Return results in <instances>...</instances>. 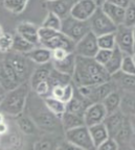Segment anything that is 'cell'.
Returning <instances> with one entry per match:
<instances>
[{"instance_id":"obj_44","label":"cell","mask_w":135,"mask_h":150,"mask_svg":"<svg viewBox=\"0 0 135 150\" xmlns=\"http://www.w3.org/2000/svg\"><path fill=\"white\" fill-rule=\"evenodd\" d=\"M69 54L68 51L62 48H57V49L51 50V62H60L64 59Z\"/></svg>"},{"instance_id":"obj_25","label":"cell","mask_w":135,"mask_h":150,"mask_svg":"<svg viewBox=\"0 0 135 150\" xmlns=\"http://www.w3.org/2000/svg\"><path fill=\"white\" fill-rule=\"evenodd\" d=\"M16 118H17L16 121H17V125H18V128L24 134L31 136V134H35L36 131L38 130V126L36 125L34 120L29 115L21 114V115H19Z\"/></svg>"},{"instance_id":"obj_40","label":"cell","mask_w":135,"mask_h":150,"mask_svg":"<svg viewBox=\"0 0 135 150\" xmlns=\"http://www.w3.org/2000/svg\"><path fill=\"white\" fill-rule=\"evenodd\" d=\"M34 92L37 96H39L40 98L44 99L46 97L50 96V92H51V88H50L49 83L47 81H42L40 83H38L34 88Z\"/></svg>"},{"instance_id":"obj_24","label":"cell","mask_w":135,"mask_h":150,"mask_svg":"<svg viewBox=\"0 0 135 150\" xmlns=\"http://www.w3.org/2000/svg\"><path fill=\"white\" fill-rule=\"evenodd\" d=\"M88 128H89L90 136H91V139H92V142H93V144H94L95 148L99 147L100 145H102V144L104 143V142H106L108 139H110L108 130H107L104 123H101V124L94 125V126L88 127Z\"/></svg>"},{"instance_id":"obj_47","label":"cell","mask_w":135,"mask_h":150,"mask_svg":"<svg viewBox=\"0 0 135 150\" xmlns=\"http://www.w3.org/2000/svg\"><path fill=\"white\" fill-rule=\"evenodd\" d=\"M111 1L115 5H117V6L126 9L127 7H128V5H129V3H130L131 0H111Z\"/></svg>"},{"instance_id":"obj_10","label":"cell","mask_w":135,"mask_h":150,"mask_svg":"<svg viewBox=\"0 0 135 150\" xmlns=\"http://www.w3.org/2000/svg\"><path fill=\"white\" fill-rule=\"evenodd\" d=\"M116 47L125 55H132L134 53V38H133L132 28L126 27L124 25L117 26L115 31Z\"/></svg>"},{"instance_id":"obj_42","label":"cell","mask_w":135,"mask_h":150,"mask_svg":"<svg viewBox=\"0 0 135 150\" xmlns=\"http://www.w3.org/2000/svg\"><path fill=\"white\" fill-rule=\"evenodd\" d=\"M74 84L72 83H69L67 86L64 87V91H63V96L61 98L62 102H64L65 104L69 102L71 99L74 98Z\"/></svg>"},{"instance_id":"obj_17","label":"cell","mask_w":135,"mask_h":150,"mask_svg":"<svg viewBox=\"0 0 135 150\" xmlns=\"http://www.w3.org/2000/svg\"><path fill=\"white\" fill-rule=\"evenodd\" d=\"M39 27L29 22H22L17 26V35H19L26 41H29L36 47L40 46L39 41Z\"/></svg>"},{"instance_id":"obj_48","label":"cell","mask_w":135,"mask_h":150,"mask_svg":"<svg viewBox=\"0 0 135 150\" xmlns=\"http://www.w3.org/2000/svg\"><path fill=\"white\" fill-rule=\"evenodd\" d=\"M7 132H9V126H7V124L5 122H3V123L0 124V137L4 136Z\"/></svg>"},{"instance_id":"obj_22","label":"cell","mask_w":135,"mask_h":150,"mask_svg":"<svg viewBox=\"0 0 135 150\" xmlns=\"http://www.w3.org/2000/svg\"><path fill=\"white\" fill-rule=\"evenodd\" d=\"M124 55H125V54H124L117 47H115L113 49V51H112V55H111V57H110V59L108 61V63L104 66L106 71L108 72V74H109L111 77L121 71Z\"/></svg>"},{"instance_id":"obj_33","label":"cell","mask_w":135,"mask_h":150,"mask_svg":"<svg viewBox=\"0 0 135 150\" xmlns=\"http://www.w3.org/2000/svg\"><path fill=\"white\" fill-rule=\"evenodd\" d=\"M0 87L6 92H10L16 89L17 87H19V84H17L10 77V75L7 74L4 66H3V62H0Z\"/></svg>"},{"instance_id":"obj_38","label":"cell","mask_w":135,"mask_h":150,"mask_svg":"<svg viewBox=\"0 0 135 150\" xmlns=\"http://www.w3.org/2000/svg\"><path fill=\"white\" fill-rule=\"evenodd\" d=\"M14 44V35L10 33H4V35L0 38V52L7 53L13 50Z\"/></svg>"},{"instance_id":"obj_54","label":"cell","mask_w":135,"mask_h":150,"mask_svg":"<svg viewBox=\"0 0 135 150\" xmlns=\"http://www.w3.org/2000/svg\"><path fill=\"white\" fill-rule=\"evenodd\" d=\"M132 59H133V62H134V65H135V52L132 54Z\"/></svg>"},{"instance_id":"obj_8","label":"cell","mask_w":135,"mask_h":150,"mask_svg":"<svg viewBox=\"0 0 135 150\" xmlns=\"http://www.w3.org/2000/svg\"><path fill=\"white\" fill-rule=\"evenodd\" d=\"M5 59H7L9 63L12 65V67L16 71L17 75L20 78L22 83L25 82L27 77H31L34 70H35V69L31 68V64L34 63L29 61L24 54L14 52V53H11L10 55H7Z\"/></svg>"},{"instance_id":"obj_12","label":"cell","mask_w":135,"mask_h":150,"mask_svg":"<svg viewBox=\"0 0 135 150\" xmlns=\"http://www.w3.org/2000/svg\"><path fill=\"white\" fill-rule=\"evenodd\" d=\"M106 117L107 112L102 102L92 103L91 105H89L86 108L83 115L84 123H85V126L87 127L101 124V123H103L105 121Z\"/></svg>"},{"instance_id":"obj_27","label":"cell","mask_w":135,"mask_h":150,"mask_svg":"<svg viewBox=\"0 0 135 150\" xmlns=\"http://www.w3.org/2000/svg\"><path fill=\"white\" fill-rule=\"evenodd\" d=\"M112 80L115 82L116 86H119L126 91L135 92V76L119 72L112 76Z\"/></svg>"},{"instance_id":"obj_31","label":"cell","mask_w":135,"mask_h":150,"mask_svg":"<svg viewBox=\"0 0 135 150\" xmlns=\"http://www.w3.org/2000/svg\"><path fill=\"white\" fill-rule=\"evenodd\" d=\"M71 80H72L71 76L62 74V73L58 72L57 70H55V69L52 68V71H51V73H50V76H49V78H48L47 82L49 83L50 88L57 87V86L65 87L67 84L71 83Z\"/></svg>"},{"instance_id":"obj_35","label":"cell","mask_w":135,"mask_h":150,"mask_svg":"<svg viewBox=\"0 0 135 150\" xmlns=\"http://www.w3.org/2000/svg\"><path fill=\"white\" fill-rule=\"evenodd\" d=\"M114 33L104 35L97 38V45H99V48H100V49L113 50L114 48H115L116 42H115V35H114Z\"/></svg>"},{"instance_id":"obj_20","label":"cell","mask_w":135,"mask_h":150,"mask_svg":"<svg viewBox=\"0 0 135 150\" xmlns=\"http://www.w3.org/2000/svg\"><path fill=\"white\" fill-rule=\"evenodd\" d=\"M52 68L54 67H52L51 62L48 64H45V65H40L38 67H36L31 76V83L29 84H31V89H34L40 82L47 81L50 76V73L52 71Z\"/></svg>"},{"instance_id":"obj_28","label":"cell","mask_w":135,"mask_h":150,"mask_svg":"<svg viewBox=\"0 0 135 150\" xmlns=\"http://www.w3.org/2000/svg\"><path fill=\"white\" fill-rule=\"evenodd\" d=\"M44 100V103L46 108L49 110L50 112H52L56 117L60 118L63 116L65 112H66V104L64 102H62L61 100L59 99H56L54 97L49 96V97H46V98L43 99Z\"/></svg>"},{"instance_id":"obj_57","label":"cell","mask_w":135,"mask_h":150,"mask_svg":"<svg viewBox=\"0 0 135 150\" xmlns=\"http://www.w3.org/2000/svg\"><path fill=\"white\" fill-rule=\"evenodd\" d=\"M134 52H135V47H134Z\"/></svg>"},{"instance_id":"obj_50","label":"cell","mask_w":135,"mask_h":150,"mask_svg":"<svg viewBox=\"0 0 135 150\" xmlns=\"http://www.w3.org/2000/svg\"><path fill=\"white\" fill-rule=\"evenodd\" d=\"M4 121V115H3V112H0V124L1 123H3Z\"/></svg>"},{"instance_id":"obj_9","label":"cell","mask_w":135,"mask_h":150,"mask_svg":"<svg viewBox=\"0 0 135 150\" xmlns=\"http://www.w3.org/2000/svg\"><path fill=\"white\" fill-rule=\"evenodd\" d=\"M99 50L100 48L97 45V38L90 31L76 44L74 53L76 56L85 59H94Z\"/></svg>"},{"instance_id":"obj_52","label":"cell","mask_w":135,"mask_h":150,"mask_svg":"<svg viewBox=\"0 0 135 150\" xmlns=\"http://www.w3.org/2000/svg\"><path fill=\"white\" fill-rule=\"evenodd\" d=\"M3 35H4V31H3V28L1 27V25H0V38L2 37Z\"/></svg>"},{"instance_id":"obj_29","label":"cell","mask_w":135,"mask_h":150,"mask_svg":"<svg viewBox=\"0 0 135 150\" xmlns=\"http://www.w3.org/2000/svg\"><path fill=\"white\" fill-rule=\"evenodd\" d=\"M119 110L127 117L135 116V96L133 94L128 93L121 95V102Z\"/></svg>"},{"instance_id":"obj_43","label":"cell","mask_w":135,"mask_h":150,"mask_svg":"<svg viewBox=\"0 0 135 150\" xmlns=\"http://www.w3.org/2000/svg\"><path fill=\"white\" fill-rule=\"evenodd\" d=\"M96 150H119V145L113 139H108L106 142L96 147Z\"/></svg>"},{"instance_id":"obj_56","label":"cell","mask_w":135,"mask_h":150,"mask_svg":"<svg viewBox=\"0 0 135 150\" xmlns=\"http://www.w3.org/2000/svg\"><path fill=\"white\" fill-rule=\"evenodd\" d=\"M1 101H2V97H0V104H1Z\"/></svg>"},{"instance_id":"obj_53","label":"cell","mask_w":135,"mask_h":150,"mask_svg":"<svg viewBox=\"0 0 135 150\" xmlns=\"http://www.w3.org/2000/svg\"><path fill=\"white\" fill-rule=\"evenodd\" d=\"M132 31H133V38H134V44H135V27L132 28Z\"/></svg>"},{"instance_id":"obj_2","label":"cell","mask_w":135,"mask_h":150,"mask_svg":"<svg viewBox=\"0 0 135 150\" xmlns=\"http://www.w3.org/2000/svg\"><path fill=\"white\" fill-rule=\"evenodd\" d=\"M29 88L31 84L23 82L16 89L7 92L5 96L2 97L0 104V110L12 117H18L23 114L24 108L29 96Z\"/></svg>"},{"instance_id":"obj_32","label":"cell","mask_w":135,"mask_h":150,"mask_svg":"<svg viewBox=\"0 0 135 150\" xmlns=\"http://www.w3.org/2000/svg\"><path fill=\"white\" fill-rule=\"evenodd\" d=\"M29 2L25 0H5L2 2V5L6 11L12 14L19 15L25 11Z\"/></svg>"},{"instance_id":"obj_19","label":"cell","mask_w":135,"mask_h":150,"mask_svg":"<svg viewBox=\"0 0 135 150\" xmlns=\"http://www.w3.org/2000/svg\"><path fill=\"white\" fill-rule=\"evenodd\" d=\"M76 55L72 52L69 53L68 55L65 57L64 59H62L60 62H51L52 67L55 70H57L58 72L62 73V74L68 75L71 76L74 73V69H76Z\"/></svg>"},{"instance_id":"obj_21","label":"cell","mask_w":135,"mask_h":150,"mask_svg":"<svg viewBox=\"0 0 135 150\" xmlns=\"http://www.w3.org/2000/svg\"><path fill=\"white\" fill-rule=\"evenodd\" d=\"M25 56L33 62L34 64H37L38 66L45 65L51 62V50L44 48V47H36L31 52L26 53Z\"/></svg>"},{"instance_id":"obj_1","label":"cell","mask_w":135,"mask_h":150,"mask_svg":"<svg viewBox=\"0 0 135 150\" xmlns=\"http://www.w3.org/2000/svg\"><path fill=\"white\" fill-rule=\"evenodd\" d=\"M111 79L104 66L97 64L93 59L76 56V69L72 75V81L76 87H94Z\"/></svg>"},{"instance_id":"obj_45","label":"cell","mask_w":135,"mask_h":150,"mask_svg":"<svg viewBox=\"0 0 135 150\" xmlns=\"http://www.w3.org/2000/svg\"><path fill=\"white\" fill-rule=\"evenodd\" d=\"M63 91H64V87H60V86L54 87V88H51L50 96L54 97V98H56V99L61 100L62 96H63Z\"/></svg>"},{"instance_id":"obj_23","label":"cell","mask_w":135,"mask_h":150,"mask_svg":"<svg viewBox=\"0 0 135 150\" xmlns=\"http://www.w3.org/2000/svg\"><path fill=\"white\" fill-rule=\"evenodd\" d=\"M60 120H61L62 128H63L64 131L70 130V129H74L76 128V127L84 126L85 125L83 116H79L69 112H65L63 114V116L60 118Z\"/></svg>"},{"instance_id":"obj_30","label":"cell","mask_w":135,"mask_h":150,"mask_svg":"<svg viewBox=\"0 0 135 150\" xmlns=\"http://www.w3.org/2000/svg\"><path fill=\"white\" fill-rule=\"evenodd\" d=\"M36 46L33 45L31 43H29V41H26L25 39H23L22 37H20L19 35H14V44H13V50L17 53L24 54L31 52L33 49H35Z\"/></svg>"},{"instance_id":"obj_6","label":"cell","mask_w":135,"mask_h":150,"mask_svg":"<svg viewBox=\"0 0 135 150\" xmlns=\"http://www.w3.org/2000/svg\"><path fill=\"white\" fill-rule=\"evenodd\" d=\"M88 23L90 26V31L96 38L104 35L114 33L117 29V26L105 15L100 6L97 7L92 17L88 20Z\"/></svg>"},{"instance_id":"obj_7","label":"cell","mask_w":135,"mask_h":150,"mask_svg":"<svg viewBox=\"0 0 135 150\" xmlns=\"http://www.w3.org/2000/svg\"><path fill=\"white\" fill-rule=\"evenodd\" d=\"M65 141L84 150H96L87 126H80L65 131Z\"/></svg>"},{"instance_id":"obj_14","label":"cell","mask_w":135,"mask_h":150,"mask_svg":"<svg viewBox=\"0 0 135 150\" xmlns=\"http://www.w3.org/2000/svg\"><path fill=\"white\" fill-rule=\"evenodd\" d=\"M100 7L105 13L108 18L115 24L116 26L123 25L124 19H125V8L115 5L111 0L108 1H102L100 2Z\"/></svg>"},{"instance_id":"obj_3","label":"cell","mask_w":135,"mask_h":150,"mask_svg":"<svg viewBox=\"0 0 135 150\" xmlns=\"http://www.w3.org/2000/svg\"><path fill=\"white\" fill-rule=\"evenodd\" d=\"M26 105L29 108V117L34 120L38 128L47 131H55L59 128V125H61V120L56 117L52 112H49L46 105H45L44 100L38 96V101H31L27 102Z\"/></svg>"},{"instance_id":"obj_15","label":"cell","mask_w":135,"mask_h":150,"mask_svg":"<svg viewBox=\"0 0 135 150\" xmlns=\"http://www.w3.org/2000/svg\"><path fill=\"white\" fill-rule=\"evenodd\" d=\"M129 117L125 116L121 110L113 112L111 115H108L105 119V121L103 122L104 125L106 126L108 134L111 139H114L115 136L119 134V131L121 130V128L123 127L124 123L126 122V120Z\"/></svg>"},{"instance_id":"obj_46","label":"cell","mask_w":135,"mask_h":150,"mask_svg":"<svg viewBox=\"0 0 135 150\" xmlns=\"http://www.w3.org/2000/svg\"><path fill=\"white\" fill-rule=\"evenodd\" d=\"M61 147L63 148V150H84V149H82V148L78 147V146L74 145V144L69 143L67 141H65L64 143H62Z\"/></svg>"},{"instance_id":"obj_39","label":"cell","mask_w":135,"mask_h":150,"mask_svg":"<svg viewBox=\"0 0 135 150\" xmlns=\"http://www.w3.org/2000/svg\"><path fill=\"white\" fill-rule=\"evenodd\" d=\"M126 75H132L135 76V65L133 62L132 55H124L123 63H121V71Z\"/></svg>"},{"instance_id":"obj_11","label":"cell","mask_w":135,"mask_h":150,"mask_svg":"<svg viewBox=\"0 0 135 150\" xmlns=\"http://www.w3.org/2000/svg\"><path fill=\"white\" fill-rule=\"evenodd\" d=\"M99 6H100V2H96L94 0L76 1V3L71 8L70 16L80 21H88Z\"/></svg>"},{"instance_id":"obj_51","label":"cell","mask_w":135,"mask_h":150,"mask_svg":"<svg viewBox=\"0 0 135 150\" xmlns=\"http://www.w3.org/2000/svg\"><path fill=\"white\" fill-rule=\"evenodd\" d=\"M119 150H132V148L131 147H127V146H124V148H123V146H119Z\"/></svg>"},{"instance_id":"obj_37","label":"cell","mask_w":135,"mask_h":150,"mask_svg":"<svg viewBox=\"0 0 135 150\" xmlns=\"http://www.w3.org/2000/svg\"><path fill=\"white\" fill-rule=\"evenodd\" d=\"M59 146L57 145V142L48 137L40 139L34 144V150H55Z\"/></svg>"},{"instance_id":"obj_49","label":"cell","mask_w":135,"mask_h":150,"mask_svg":"<svg viewBox=\"0 0 135 150\" xmlns=\"http://www.w3.org/2000/svg\"><path fill=\"white\" fill-rule=\"evenodd\" d=\"M130 122H131V125H132L133 131H134V134H135V116H133L132 119H130Z\"/></svg>"},{"instance_id":"obj_34","label":"cell","mask_w":135,"mask_h":150,"mask_svg":"<svg viewBox=\"0 0 135 150\" xmlns=\"http://www.w3.org/2000/svg\"><path fill=\"white\" fill-rule=\"evenodd\" d=\"M61 25H62V20L59 17L51 14V13H47L46 17L43 20L41 27L48 28V29H51V30H56V31H61Z\"/></svg>"},{"instance_id":"obj_41","label":"cell","mask_w":135,"mask_h":150,"mask_svg":"<svg viewBox=\"0 0 135 150\" xmlns=\"http://www.w3.org/2000/svg\"><path fill=\"white\" fill-rule=\"evenodd\" d=\"M112 51H113V50L100 49L99 51H97V53L95 54L94 59H94L97 64H100V65H102V66H105L107 63H108V61L110 59V57H111Z\"/></svg>"},{"instance_id":"obj_4","label":"cell","mask_w":135,"mask_h":150,"mask_svg":"<svg viewBox=\"0 0 135 150\" xmlns=\"http://www.w3.org/2000/svg\"><path fill=\"white\" fill-rule=\"evenodd\" d=\"M39 41L40 46L47 48L49 50L62 48L68 51L69 53H72L74 51L76 43L69 40L66 35H64L61 31H56L48 29V28L39 27Z\"/></svg>"},{"instance_id":"obj_55","label":"cell","mask_w":135,"mask_h":150,"mask_svg":"<svg viewBox=\"0 0 135 150\" xmlns=\"http://www.w3.org/2000/svg\"><path fill=\"white\" fill-rule=\"evenodd\" d=\"M55 150H63V148H62V147H61V145H60L59 147H58V148H56Z\"/></svg>"},{"instance_id":"obj_18","label":"cell","mask_w":135,"mask_h":150,"mask_svg":"<svg viewBox=\"0 0 135 150\" xmlns=\"http://www.w3.org/2000/svg\"><path fill=\"white\" fill-rule=\"evenodd\" d=\"M91 104L92 103L90 102L87 98L81 96L79 93H76V91H74V98L66 104V112H72V114H76V115L79 116H83L86 108Z\"/></svg>"},{"instance_id":"obj_5","label":"cell","mask_w":135,"mask_h":150,"mask_svg":"<svg viewBox=\"0 0 135 150\" xmlns=\"http://www.w3.org/2000/svg\"><path fill=\"white\" fill-rule=\"evenodd\" d=\"M61 33L76 44L90 33V26L88 21H80L69 16L62 20Z\"/></svg>"},{"instance_id":"obj_16","label":"cell","mask_w":135,"mask_h":150,"mask_svg":"<svg viewBox=\"0 0 135 150\" xmlns=\"http://www.w3.org/2000/svg\"><path fill=\"white\" fill-rule=\"evenodd\" d=\"M116 83L113 80L104 82L99 86H94L92 87V91H91V95L89 97V101L91 103H97V102H103L106 97H108L112 92L116 91Z\"/></svg>"},{"instance_id":"obj_36","label":"cell","mask_w":135,"mask_h":150,"mask_svg":"<svg viewBox=\"0 0 135 150\" xmlns=\"http://www.w3.org/2000/svg\"><path fill=\"white\" fill-rule=\"evenodd\" d=\"M123 25L129 28L135 27V2L133 0H131L128 7L125 9V19Z\"/></svg>"},{"instance_id":"obj_13","label":"cell","mask_w":135,"mask_h":150,"mask_svg":"<svg viewBox=\"0 0 135 150\" xmlns=\"http://www.w3.org/2000/svg\"><path fill=\"white\" fill-rule=\"evenodd\" d=\"M74 3L76 1L74 0H49L43 2V6L47 9V13H51L63 20L70 16Z\"/></svg>"},{"instance_id":"obj_26","label":"cell","mask_w":135,"mask_h":150,"mask_svg":"<svg viewBox=\"0 0 135 150\" xmlns=\"http://www.w3.org/2000/svg\"><path fill=\"white\" fill-rule=\"evenodd\" d=\"M121 102V93H119V91L112 92L109 96L106 97V98L103 100L102 103L107 112V116L111 115L113 112L119 110Z\"/></svg>"}]
</instances>
